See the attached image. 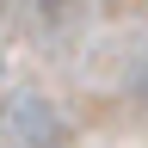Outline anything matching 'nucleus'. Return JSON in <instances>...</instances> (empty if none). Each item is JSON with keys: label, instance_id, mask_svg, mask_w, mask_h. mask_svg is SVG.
<instances>
[{"label": "nucleus", "instance_id": "1", "mask_svg": "<svg viewBox=\"0 0 148 148\" xmlns=\"http://www.w3.org/2000/svg\"><path fill=\"white\" fill-rule=\"evenodd\" d=\"M142 92H148V68H142Z\"/></svg>", "mask_w": 148, "mask_h": 148}]
</instances>
